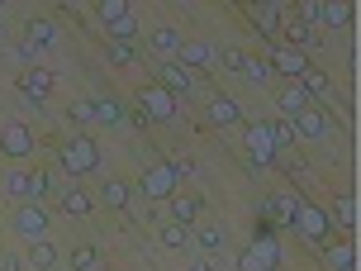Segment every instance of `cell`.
I'll use <instances>...</instances> for the list:
<instances>
[{
	"label": "cell",
	"mask_w": 361,
	"mask_h": 271,
	"mask_svg": "<svg viewBox=\"0 0 361 271\" xmlns=\"http://www.w3.org/2000/svg\"><path fill=\"white\" fill-rule=\"evenodd\" d=\"M328 219H333V224H343V229H357V195H338Z\"/></svg>",
	"instance_id": "25"
},
{
	"label": "cell",
	"mask_w": 361,
	"mask_h": 271,
	"mask_svg": "<svg viewBox=\"0 0 361 271\" xmlns=\"http://www.w3.org/2000/svg\"><path fill=\"white\" fill-rule=\"evenodd\" d=\"M180 29H171V24H162V29H152V53L162 57V62H176V53H180Z\"/></svg>",
	"instance_id": "15"
},
{
	"label": "cell",
	"mask_w": 361,
	"mask_h": 271,
	"mask_svg": "<svg viewBox=\"0 0 361 271\" xmlns=\"http://www.w3.org/2000/svg\"><path fill=\"white\" fill-rule=\"evenodd\" d=\"M152 86H162L166 95H195V76L185 72V67H180V62H162V67H157V81H152Z\"/></svg>",
	"instance_id": "11"
},
{
	"label": "cell",
	"mask_w": 361,
	"mask_h": 271,
	"mask_svg": "<svg viewBox=\"0 0 361 271\" xmlns=\"http://www.w3.org/2000/svg\"><path fill=\"white\" fill-rule=\"evenodd\" d=\"M290 124H295V138H305V143H324L328 133H333V119H328L319 105H309L305 114H300V119H290Z\"/></svg>",
	"instance_id": "10"
},
{
	"label": "cell",
	"mask_w": 361,
	"mask_h": 271,
	"mask_svg": "<svg viewBox=\"0 0 361 271\" xmlns=\"http://www.w3.org/2000/svg\"><path fill=\"white\" fill-rule=\"evenodd\" d=\"M271 143H276V152H286L295 143V124L290 119H271Z\"/></svg>",
	"instance_id": "34"
},
{
	"label": "cell",
	"mask_w": 361,
	"mask_h": 271,
	"mask_svg": "<svg viewBox=\"0 0 361 271\" xmlns=\"http://www.w3.org/2000/svg\"><path fill=\"white\" fill-rule=\"evenodd\" d=\"M195 243H200V257L219 253V248H224V229H219V224H200V229H195Z\"/></svg>",
	"instance_id": "26"
},
{
	"label": "cell",
	"mask_w": 361,
	"mask_h": 271,
	"mask_svg": "<svg viewBox=\"0 0 361 271\" xmlns=\"http://www.w3.org/2000/svg\"><path fill=\"white\" fill-rule=\"evenodd\" d=\"M243 76L252 81V86H271V62H262V57H247V67H243Z\"/></svg>",
	"instance_id": "33"
},
{
	"label": "cell",
	"mask_w": 361,
	"mask_h": 271,
	"mask_svg": "<svg viewBox=\"0 0 361 271\" xmlns=\"http://www.w3.org/2000/svg\"><path fill=\"white\" fill-rule=\"evenodd\" d=\"M271 72H281V76H300L309 72V57L305 53H295V48H276V57H271Z\"/></svg>",
	"instance_id": "13"
},
{
	"label": "cell",
	"mask_w": 361,
	"mask_h": 271,
	"mask_svg": "<svg viewBox=\"0 0 361 271\" xmlns=\"http://www.w3.org/2000/svg\"><path fill=\"white\" fill-rule=\"evenodd\" d=\"M247 162H252L257 171L281 162V152H276V143H271V119H257V124H247Z\"/></svg>",
	"instance_id": "5"
},
{
	"label": "cell",
	"mask_w": 361,
	"mask_h": 271,
	"mask_svg": "<svg viewBox=\"0 0 361 271\" xmlns=\"http://www.w3.org/2000/svg\"><path fill=\"white\" fill-rule=\"evenodd\" d=\"M57 162H62L67 176H90V171L100 167V147H95V138L76 133V138H67V143L57 147Z\"/></svg>",
	"instance_id": "1"
},
{
	"label": "cell",
	"mask_w": 361,
	"mask_h": 271,
	"mask_svg": "<svg viewBox=\"0 0 361 271\" xmlns=\"http://www.w3.org/2000/svg\"><path fill=\"white\" fill-rule=\"evenodd\" d=\"M328 224H333V219H328V210L300 205V215H295V224H290V229L305 238V243H324V238H328Z\"/></svg>",
	"instance_id": "8"
},
{
	"label": "cell",
	"mask_w": 361,
	"mask_h": 271,
	"mask_svg": "<svg viewBox=\"0 0 361 271\" xmlns=\"http://www.w3.org/2000/svg\"><path fill=\"white\" fill-rule=\"evenodd\" d=\"M281 267V243L276 238H257L238 253V271H276Z\"/></svg>",
	"instance_id": "6"
},
{
	"label": "cell",
	"mask_w": 361,
	"mask_h": 271,
	"mask_svg": "<svg viewBox=\"0 0 361 271\" xmlns=\"http://www.w3.org/2000/svg\"><path fill=\"white\" fill-rule=\"evenodd\" d=\"M100 200H105V205H114V210H128V200H133V186H128L124 176H109L105 186H100Z\"/></svg>",
	"instance_id": "22"
},
{
	"label": "cell",
	"mask_w": 361,
	"mask_h": 271,
	"mask_svg": "<svg viewBox=\"0 0 361 271\" xmlns=\"http://www.w3.org/2000/svg\"><path fill=\"white\" fill-rule=\"evenodd\" d=\"M300 191H281V195H271V215H281V229H290L295 224V215H300Z\"/></svg>",
	"instance_id": "19"
},
{
	"label": "cell",
	"mask_w": 361,
	"mask_h": 271,
	"mask_svg": "<svg viewBox=\"0 0 361 271\" xmlns=\"http://www.w3.org/2000/svg\"><path fill=\"white\" fill-rule=\"evenodd\" d=\"M5 195H10V205H34V171H10Z\"/></svg>",
	"instance_id": "16"
},
{
	"label": "cell",
	"mask_w": 361,
	"mask_h": 271,
	"mask_svg": "<svg viewBox=\"0 0 361 271\" xmlns=\"http://www.w3.org/2000/svg\"><path fill=\"white\" fill-rule=\"evenodd\" d=\"M309 105H314V100H309V95H305V90H300V86L281 90V109H286V119H300V114H305Z\"/></svg>",
	"instance_id": "24"
},
{
	"label": "cell",
	"mask_w": 361,
	"mask_h": 271,
	"mask_svg": "<svg viewBox=\"0 0 361 271\" xmlns=\"http://www.w3.org/2000/svg\"><path fill=\"white\" fill-rule=\"evenodd\" d=\"M133 105L143 109V119H147V124H171V119L180 114L176 95H166L162 86H143L138 95H133Z\"/></svg>",
	"instance_id": "4"
},
{
	"label": "cell",
	"mask_w": 361,
	"mask_h": 271,
	"mask_svg": "<svg viewBox=\"0 0 361 271\" xmlns=\"http://www.w3.org/2000/svg\"><path fill=\"white\" fill-rule=\"evenodd\" d=\"M72 119H76V124H95V100H76Z\"/></svg>",
	"instance_id": "38"
},
{
	"label": "cell",
	"mask_w": 361,
	"mask_h": 271,
	"mask_svg": "<svg viewBox=\"0 0 361 271\" xmlns=\"http://www.w3.org/2000/svg\"><path fill=\"white\" fill-rule=\"evenodd\" d=\"M157 238H162V248H185L190 229H180V224H171V219H166L162 229H157Z\"/></svg>",
	"instance_id": "35"
},
{
	"label": "cell",
	"mask_w": 361,
	"mask_h": 271,
	"mask_svg": "<svg viewBox=\"0 0 361 271\" xmlns=\"http://www.w3.org/2000/svg\"><path fill=\"white\" fill-rule=\"evenodd\" d=\"M29 267H34V271H57V267H62V253H57L48 238H38L34 248H29Z\"/></svg>",
	"instance_id": "18"
},
{
	"label": "cell",
	"mask_w": 361,
	"mask_h": 271,
	"mask_svg": "<svg viewBox=\"0 0 361 271\" xmlns=\"http://www.w3.org/2000/svg\"><path fill=\"white\" fill-rule=\"evenodd\" d=\"M133 38H138V15L128 10L124 19H114V24H109V43H133Z\"/></svg>",
	"instance_id": "28"
},
{
	"label": "cell",
	"mask_w": 361,
	"mask_h": 271,
	"mask_svg": "<svg viewBox=\"0 0 361 271\" xmlns=\"http://www.w3.org/2000/svg\"><path fill=\"white\" fill-rule=\"evenodd\" d=\"M19 105H29V109H48V100H53V72L48 67H29V72L19 76Z\"/></svg>",
	"instance_id": "3"
},
{
	"label": "cell",
	"mask_w": 361,
	"mask_h": 271,
	"mask_svg": "<svg viewBox=\"0 0 361 271\" xmlns=\"http://www.w3.org/2000/svg\"><path fill=\"white\" fill-rule=\"evenodd\" d=\"M90 205H95V200H90V191H81V186H67V191H62V215L86 219V215H90Z\"/></svg>",
	"instance_id": "21"
},
{
	"label": "cell",
	"mask_w": 361,
	"mask_h": 271,
	"mask_svg": "<svg viewBox=\"0 0 361 271\" xmlns=\"http://www.w3.org/2000/svg\"><path fill=\"white\" fill-rule=\"evenodd\" d=\"M105 53H109L114 67H133V62H138V48H133V43H109Z\"/></svg>",
	"instance_id": "36"
},
{
	"label": "cell",
	"mask_w": 361,
	"mask_h": 271,
	"mask_svg": "<svg viewBox=\"0 0 361 271\" xmlns=\"http://www.w3.org/2000/svg\"><path fill=\"white\" fill-rule=\"evenodd\" d=\"M176 181H180L176 162H152L143 176H138V195H147L152 205H162V200L176 195Z\"/></svg>",
	"instance_id": "2"
},
{
	"label": "cell",
	"mask_w": 361,
	"mask_h": 271,
	"mask_svg": "<svg viewBox=\"0 0 361 271\" xmlns=\"http://www.w3.org/2000/svg\"><path fill=\"white\" fill-rule=\"evenodd\" d=\"M319 10H324L319 0H300V24H319Z\"/></svg>",
	"instance_id": "39"
},
{
	"label": "cell",
	"mask_w": 361,
	"mask_h": 271,
	"mask_svg": "<svg viewBox=\"0 0 361 271\" xmlns=\"http://www.w3.org/2000/svg\"><path fill=\"white\" fill-rule=\"evenodd\" d=\"M219 57H224V67H228L233 76H243V67H247V53H219Z\"/></svg>",
	"instance_id": "40"
},
{
	"label": "cell",
	"mask_w": 361,
	"mask_h": 271,
	"mask_svg": "<svg viewBox=\"0 0 361 271\" xmlns=\"http://www.w3.org/2000/svg\"><path fill=\"white\" fill-rule=\"evenodd\" d=\"M62 262H72V271H100V248H76V253L62 257Z\"/></svg>",
	"instance_id": "31"
},
{
	"label": "cell",
	"mask_w": 361,
	"mask_h": 271,
	"mask_svg": "<svg viewBox=\"0 0 361 271\" xmlns=\"http://www.w3.org/2000/svg\"><path fill=\"white\" fill-rule=\"evenodd\" d=\"M0 271H24V262H19L15 253H5V257H0Z\"/></svg>",
	"instance_id": "41"
},
{
	"label": "cell",
	"mask_w": 361,
	"mask_h": 271,
	"mask_svg": "<svg viewBox=\"0 0 361 271\" xmlns=\"http://www.w3.org/2000/svg\"><path fill=\"white\" fill-rule=\"evenodd\" d=\"M10 234L29 238V243L48 238V210H43V205H15V215H10Z\"/></svg>",
	"instance_id": "7"
},
{
	"label": "cell",
	"mask_w": 361,
	"mask_h": 271,
	"mask_svg": "<svg viewBox=\"0 0 361 271\" xmlns=\"http://www.w3.org/2000/svg\"><path fill=\"white\" fill-rule=\"evenodd\" d=\"M0 152H5L10 162H24V157L34 152V133H29V124H0Z\"/></svg>",
	"instance_id": "9"
},
{
	"label": "cell",
	"mask_w": 361,
	"mask_h": 271,
	"mask_svg": "<svg viewBox=\"0 0 361 271\" xmlns=\"http://www.w3.org/2000/svg\"><path fill=\"white\" fill-rule=\"evenodd\" d=\"M324 262H328V271H357V253H352L347 243H333Z\"/></svg>",
	"instance_id": "27"
},
{
	"label": "cell",
	"mask_w": 361,
	"mask_h": 271,
	"mask_svg": "<svg viewBox=\"0 0 361 271\" xmlns=\"http://www.w3.org/2000/svg\"><path fill=\"white\" fill-rule=\"evenodd\" d=\"M195 215H200V200L195 195H176V200H171V224L190 229V224H195Z\"/></svg>",
	"instance_id": "23"
},
{
	"label": "cell",
	"mask_w": 361,
	"mask_h": 271,
	"mask_svg": "<svg viewBox=\"0 0 361 271\" xmlns=\"http://www.w3.org/2000/svg\"><path fill=\"white\" fill-rule=\"evenodd\" d=\"M300 90H305L309 100H319V95H328V76L319 72V67H309V72L300 76Z\"/></svg>",
	"instance_id": "30"
},
{
	"label": "cell",
	"mask_w": 361,
	"mask_h": 271,
	"mask_svg": "<svg viewBox=\"0 0 361 271\" xmlns=\"http://www.w3.org/2000/svg\"><path fill=\"white\" fill-rule=\"evenodd\" d=\"M243 119V105H238L233 95H214L209 100V124L214 128H228V124H238Z\"/></svg>",
	"instance_id": "14"
},
{
	"label": "cell",
	"mask_w": 361,
	"mask_h": 271,
	"mask_svg": "<svg viewBox=\"0 0 361 271\" xmlns=\"http://www.w3.org/2000/svg\"><path fill=\"white\" fill-rule=\"evenodd\" d=\"M0 48H5V29H0Z\"/></svg>",
	"instance_id": "43"
},
{
	"label": "cell",
	"mask_w": 361,
	"mask_h": 271,
	"mask_svg": "<svg viewBox=\"0 0 361 271\" xmlns=\"http://www.w3.org/2000/svg\"><path fill=\"white\" fill-rule=\"evenodd\" d=\"M190 271H214V262H209V257H195V262H190Z\"/></svg>",
	"instance_id": "42"
},
{
	"label": "cell",
	"mask_w": 361,
	"mask_h": 271,
	"mask_svg": "<svg viewBox=\"0 0 361 271\" xmlns=\"http://www.w3.org/2000/svg\"><path fill=\"white\" fill-rule=\"evenodd\" d=\"M176 62L185 67V72H195V67H214V62H219V48L209 43V38H200V43H180Z\"/></svg>",
	"instance_id": "12"
},
{
	"label": "cell",
	"mask_w": 361,
	"mask_h": 271,
	"mask_svg": "<svg viewBox=\"0 0 361 271\" xmlns=\"http://www.w3.org/2000/svg\"><path fill=\"white\" fill-rule=\"evenodd\" d=\"M314 34H319L314 24H300V19H295V24H290V29H286V38H290L286 48H295V53H305L309 43H314Z\"/></svg>",
	"instance_id": "29"
},
{
	"label": "cell",
	"mask_w": 361,
	"mask_h": 271,
	"mask_svg": "<svg viewBox=\"0 0 361 271\" xmlns=\"http://www.w3.org/2000/svg\"><path fill=\"white\" fill-rule=\"evenodd\" d=\"M124 119H128V105H124V100H114V95H100V100H95V124L114 128V124H124Z\"/></svg>",
	"instance_id": "17"
},
{
	"label": "cell",
	"mask_w": 361,
	"mask_h": 271,
	"mask_svg": "<svg viewBox=\"0 0 361 271\" xmlns=\"http://www.w3.org/2000/svg\"><path fill=\"white\" fill-rule=\"evenodd\" d=\"M29 48H34V53L57 48V24L53 19H29Z\"/></svg>",
	"instance_id": "20"
},
{
	"label": "cell",
	"mask_w": 361,
	"mask_h": 271,
	"mask_svg": "<svg viewBox=\"0 0 361 271\" xmlns=\"http://www.w3.org/2000/svg\"><path fill=\"white\" fill-rule=\"evenodd\" d=\"M343 29V24H352V10H347V5H324V10H319V29Z\"/></svg>",
	"instance_id": "32"
},
{
	"label": "cell",
	"mask_w": 361,
	"mask_h": 271,
	"mask_svg": "<svg viewBox=\"0 0 361 271\" xmlns=\"http://www.w3.org/2000/svg\"><path fill=\"white\" fill-rule=\"evenodd\" d=\"M124 15H128V0H105V5H100V24H105V29Z\"/></svg>",
	"instance_id": "37"
}]
</instances>
